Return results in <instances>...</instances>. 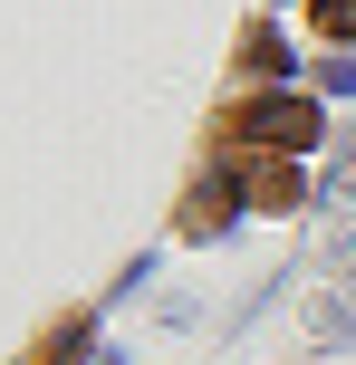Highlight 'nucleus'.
I'll return each instance as SVG.
<instances>
[{
	"instance_id": "39448f33",
	"label": "nucleus",
	"mask_w": 356,
	"mask_h": 365,
	"mask_svg": "<svg viewBox=\"0 0 356 365\" xmlns=\"http://www.w3.org/2000/svg\"><path fill=\"white\" fill-rule=\"evenodd\" d=\"M308 19H318V38H356V0H318Z\"/></svg>"
},
{
	"instance_id": "7ed1b4c3",
	"label": "nucleus",
	"mask_w": 356,
	"mask_h": 365,
	"mask_svg": "<svg viewBox=\"0 0 356 365\" xmlns=\"http://www.w3.org/2000/svg\"><path fill=\"white\" fill-rule=\"evenodd\" d=\"M231 202H241V192H231V182H203V192L183 202V240H212V231H222V221H231Z\"/></svg>"
},
{
	"instance_id": "20e7f679",
	"label": "nucleus",
	"mask_w": 356,
	"mask_h": 365,
	"mask_svg": "<svg viewBox=\"0 0 356 365\" xmlns=\"http://www.w3.org/2000/svg\"><path fill=\"white\" fill-rule=\"evenodd\" d=\"M241 68H260V77H280L289 58H280V38H270V29H250V38H241Z\"/></svg>"
},
{
	"instance_id": "f03ea898",
	"label": "nucleus",
	"mask_w": 356,
	"mask_h": 365,
	"mask_svg": "<svg viewBox=\"0 0 356 365\" xmlns=\"http://www.w3.org/2000/svg\"><path fill=\"white\" fill-rule=\"evenodd\" d=\"M231 192H241L250 212H299V202H308V173H299V154H260V145H250L241 164H231Z\"/></svg>"
},
{
	"instance_id": "f257e3e1",
	"label": "nucleus",
	"mask_w": 356,
	"mask_h": 365,
	"mask_svg": "<svg viewBox=\"0 0 356 365\" xmlns=\"http://www.w3.org/2000/svg\"><path fill=\"white\" fill-rule=\"evenodd\" d=\"M222 135L231 145H260V154H299V145H318V106L308 96H250V106L222 115Z\"/></svg>"
}]
</instances>
